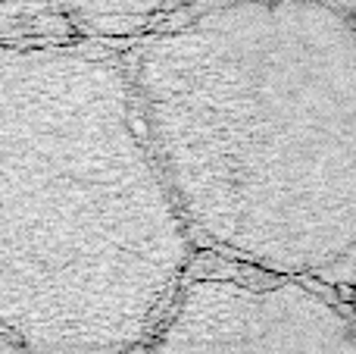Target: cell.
<instances>
[{
  "mask_svg": "<svg viewBox=\"0 0 356 354\" xmlns=\"http://www.w3.org/2000/svg\"><path fill=\"white\" fill-rule=\"evenodd\" d=\"M125 69L194 248L350 305V13L325 0L234 3L147 38Z\"/></svg>",
  "mask_w": 356,
  "mask_h": 354,
  "instance_id": "cell-1",
  "label": "cell"
},
{
  "mask_svg": "<svg viewBox=\"0 0 356 354\" xmlns=\"http://www.w3.org/2000/svg\"><path fill=\"white\" fill-rule=\"evenodd\" d=\"M194 254L125 63L0 47V348L144 354Z\"/></svg>",
  "mask_w": 356,
  "mask_h": 354,
  "instance_id": "cell-2",
  "label": "cell"
},
{
  "mask_svg": "<svg viewBox=\"0 0 356 354\" xmlns=\"http://www.w3.org/2000/svg\"><path fill=\"white\" fill-rule=\"evenodd\" d=\"M144 354H356V332L325 288L232 267L188 273Z\"/></svg>",
  "mask_w": 356,
  "mask_h": 354,
  "instance_id": "cell-3",
  "label": "cell"
}]
</instances>
